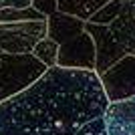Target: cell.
Masks as SVG:
<instances>
[{"label": "cell", "mask_w": 135, "mask_h": 135, "mask_svg": "<svg viewBox=\"0 0 135 135\" xmlns=\"http://www.w3.org/2000/svg\"><path fill=\"white\" fill-rule=\"evenodd\" d=\"M32 8V0H0V12L4 10H26Z\"/></svg>", "instance_id": "cell-13"}, {"label": "cell", "mask_w": 135, "mask_h": 135, "mask_svg": "<svg viewBox=\"0 0 135 135\" xmlns=\"http://www.w3.org/2000/svg\"><path fill=\"white\" fill-rule=\"evenodd\" d=\"M109 105L95 71L52 67L0 105V135H107Z\"/></svg>", "instance_id": "cell-1"}, {"label": "cell", "mask_w": 135, "mask_h": 135, "mask_svg": "<svg viewBox=\"0 0 135 135\" xmlns=\"http://www.w3.org/2000/svg\"><path fill=\"white\" fill-rule=\"evenodd\" d=\"M111 0H59V12L75 16L79 20H83V22H89Z\"/></svg>", "instance_id": "cell-9"}, {"label": "cell", "mask_w": 135, "mask_h": 135, "mask_svg": "<svg viewBox=\"0 0 135 135\" xmlns=\"http://www.w3.org/2000/svg\"><path fill=\"white\" fill-rule=\"evenodd\" d=\"M42 38H46V16L34 8L0 12V52L32 55Z\"/></svg>", "instance_id": "cell-3"}, {"label": "cell", "mask_w": 135, "mask_h": 135, "mask_svg": "<svg viewBox=\"0 0 135 135\" xmlns=\"http://www.w3.org/2000/svg\"><path fill=\"white\" fill-rule=\"evenodd\" d=\"M32 8L42 16H52L59 12V0H32Z\"/></svg>", "instance_id": "cell-12"}, {"label": "cell", "mask_w": 135, "mask_h": 135, "mask_svg": "<svg viewBox=\"0 0 135 135\" xmlns=\"http://www.w3.org/2000/svg\"><path fill=\"white\" fill-rule=\"evenodd\" d=\"M46 71L34 55L0 52V105L34 85Z\"/></svg>", "instance_id": "cell-4"}, {"label": "cell", "mask_w": 135, "mask_h": 135, "mask_svg": "<svg viewBox=\"0 0 135 135\" xmlns=\"http://www.w3.org/2000/svg\"><path fill=\"white\" fill-rule=\"evenodd\" d=\"M101 85L105 89L109 103L129 101L135 97V55H127L115 62L107 73H103Z\"/></svg>", "instance_id": "cell-5"}, {"label": "cell", "mask_w": 135, "mask_h": 135, "mask_svg": "<svg viewBox=\"0 0 135 135\" xmlns=\"http://www.w3.org/2000/svg\"><path fill=\"white\" fill-rule=\"evenodd\" d=\"M59 51H61L59 42H55V40H51L46 36V38H42L38 45L34 46L32 55L36 56L46 69H52V67H56V61H59Z\"/></svg>", "instance_id": "cell-10"}, {"label": "cell", "mask_w": 135, "mask_h": 135, "mask_svg": "<svg viewBox=\"0 0 135 135\" xmlns=\"http://www.w3.org/2000/svg\"><path fill=\"white\" fill-rule=\"evenodd\" d=\"M123 12H135V0H125Z\"/></svg>", "instance_id": "cell-14"}, {"label": "cell", "mask_w": 135, "mask_h": 135, "mask_svg": "<svg viewBox=\"0 0 135 135\" xmlns=\"http://www.w3.org/2000/svg\"><path fill=\"white\" fill-rule=\"evenodd\" d=\"M109 28L117 45L127 55H135V12H123Z\"/></svg>", "instance_id": "cell-8"}, {"label": "cell", "mask_w": 135, "mask_h": 135, "mask_svg": "<svg viewBox=\"0 0 135 135\" xmlns=\"http://www.w3.org/2000/svg\"><path fill=\"white\" fill-rule=\"evenodd\" d=\"M123 8H125V0H111L107 6H103L101 10L91 18L89 22L103 24V26H111V24L115 22L121 14H123Z\"/></svg>", "instance_id": "cell-11"}, {"label": "cell", "mask_w": 135, "mask_h": 135, "mask_svg": "<svg viewBox=\"0 0 135 135\" xmlns=\"http://www.w3.org/2000/svg\"><path fill=\"white\" fill-rule=\"evenodd\" d=\"M85 30L91 34V38L95 42V52H97L95 73L99 75V77H101L103 73H107L115 62H119L121 59L127 56V52L117 45V40L113 38V32H111L109 26L87 22L85 24Z\"/></svg>", "instance_id": "cell-6"}, {"label": "cell", "mask_w": 135, "mask_h": 135, "mask_svg": "<svg viewBox=\"0 0 135 135\" xmlns=\"http://www.w3.org/2000/svg\"><path fill=\"white\" fill-rule=\"evenodd\" d=\"M105 121L107 135H135V97L129 101L111 103Z\"/></svg>", "instance_id": "cell-7"}, {"label": "cell", "mask_w": 135, "mask_h": 135, "mask_svg": "<svg viewBox=\"0 0 135 135\" xmlns=\"http://www.w3.org/2000/svg\"><path fill=\"white\" fill-rule=\"evenodd\" d=\"M83 20L62 12H56L46 18V36L59 42V61L61 69H79V71H95L97 52L91 34L85 30Z\"/></svg>", "instance_id": "cell-2"}]
</instances>
